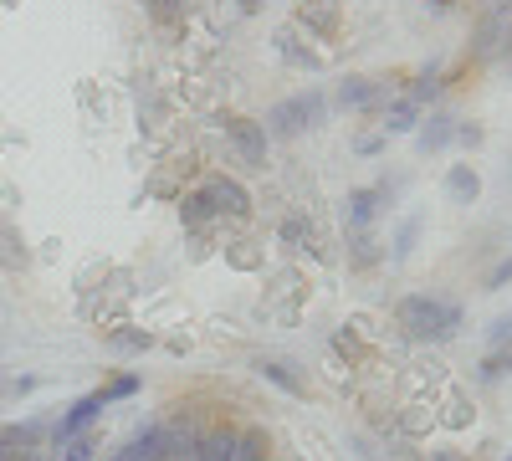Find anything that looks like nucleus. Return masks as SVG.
Returning <instances> with one entry per match:
<instances>
[{
	"mask_svg": "<svg viewBox=\"0 0 512 461\" xmlns=\"http://www.w3.org/2000/svg\"><path fill=\"white\" fill-rule=\"evenodd\" d=\"M108 405H103V390H93V395H82L67 415H62V421L52 426V436H57V446H67L72 436H82V431H88L93 421H98V415H103Z\"/></svg>",
	"mask_w": 512,
	"mask_h": 461,
	"instance_id": "obj_4",
	"label": "nucleus"
},
{
	"mask_svg": "<svg viewBox=\"0 0 512 461\" xmlns=\"http://www.w3.org/2000/svg\"><path fill=\"white\" fill-rule=\"evenodd\" d=\"M446 139H456V123L446 113H431V123L420 129V149H441Z\"/></svg>",
	"mask_w": 512,
	"mask_h": 461,
	"instance_id": "obj_11",
	"label": "nucleus"
},
{
	"mask_svg": "<svg viewBox=\"0 0 512 461\" xmlns=\"http://www.w3.org/2000/svg\"><path fill=\"white\" fill-rule=\"evenodd\" d=\"M456 139H461L466 149H477V144H482L487 134H482V123H461V129H456Z\"/></svg>",
	"mask_w": 512,
	"mask_h": 461,
	"instance_id": "obj_22",
	"label": "nucleus"
},
{
	"mask_svg": "<svg viewBox=\"0 0 512 461\" xmlns=\"http://www.w3.org/2000/svg\"><path fill=\"white\" fill-rule=\"evenodd\" d=\"M507 339H512V318H497V323H492V344L502 349Z\"/></svg>",
	"mask_w": 512,
	"mask_h": 461,
	"instance_id": "obj_23",
	"label": "nucleus"
},
{
	"mask_svg": "<svg viewBox=\"0 0 512 461\" xmlns=\"http://www.w3.org/2000/svg\"><path fill=\"white\" fill-rule=\"evenodd\" d=\"M395 318L405 328V339H415V344H451L461 333V303L431 298V292H410V298H400Z\"/></svg>",
	"mask_w": 512,
	"mask_h": 461,
	"instance_id": "obj_1",
	"label": "nucleus"
},
{
	"mask_svg": "<svg viewBox=\"0 0 512 461\" xmlns=\"http://www.w3.org/2000/svg\"><path fill=\"white\" fill-rule=\"evenodd\" d=\"M507 461H512V456H507Z\"/></svg>",
	"mask_w": 512,
	"mask_h": 461,
	"instance_id": "obj_27",
	"label": "nucleus"
},
{
	"mask_svg": "<svg viewBox=\"0 0 512 461\" xmlns=\"http://www.w3.org/2000/svg\"><path fill=\"white\" fill-rule=\"evenodd\" d=\"M221 129H226V139L236 144V154H241L246 170H267V129H262V123L241 118V113H226Z\"/></svg>",
	"mask_w": 512,
	"mask_h": 461,
	"instance_id": "obj_3",
	"label": "nucleus"
},
{
	"mask_svg": "<svg viewBox=\"0 0 512 461\" xmlns=\"http://www.w3.org/2000/svg\"><path fill=\"white\" fill-rule=\"evenodd\" d=\"M164 431V461H190V451H195V441H200V431L190 426V421H169V426H159Z\"/></svg>",
	"mask_w": 512,
	"mask_h": 461,
	"instance_id": "obj_7",
	"label": "nucleus"
},
{
	"mask_svg": "<svg viewBox=\"0 0 512 461\" xmlns=\"http://www.w3.org/2000/svg\"><path fill=\"white\" fill-rule=\"evenodd\" d=\"M431 6H436V11H446V6H456V0H431Z\"/></svg>",
	"mask_w": 512,
	"mask_h": 461,
	"instance_id": "obj_25",
	"label": "nucleus"
},
{
	"mask_svg": "<svg viewBox=\"0 0 512 461\" xmlns=\"http://www.w3.org/2000/svg\"><path fill=\"white\" fill-rule=\"evenodd\" d=\"M241 11H262V0H241Z\"/></svg>",
	"mask_w": 512,
	"mask_h": 461,
	"instance_id": "obj_24",
	"label": "nucleus"
},
{
	"mask_svg": "<svg viewBox=\"0 0 512 461\" xmlns=\"http://www.w3.org/2000/svg\"><path fill=\"white\" fill-rule=\"evenodd\" d=\"M139 390V374H123V380H113L108 390H103V405H113V400H128Z\"/></svg>",
	"mask_w": 512,
	"mask_h": 461,
	"instance_id": "obj_18",
	"label": "nucleus"
},
{
	"mask_svg": "<svg viewBox=\"0 0 512 461\" xmlns=\"http://www.w3.org/2000/svg\"><path fill=\"white\" fill-rule=\"evenodd\" d=\"M374 200H379V190H354L349 195V226H369L374 221Z\"/></svg>",
	"mask_w": 512,
	"mask_h": 461,
	"instance_id": "obj_14",
	"label": "nucleus"
},
{
	"mask_svg": "<svg viewBox=\"0 0 512 461\" xmlns=\"http://www.w3.org/2000/svg\"><path fill=\"white\" fill-rule=\"evenodd\" d=\"M502 374H512V339H507L497 354H487V364H482V380H487V385H497Z\"/></svg>",
	"mask_w": 512,
	"mask_h": 461,
	"instance_id": "obj_15",
	"label": "nucleus"
},
{
	"mask_svg": "<svg viewBox=\"0 0 512 461\" xmlns=\"http://www.w3.org/2000/svg\"><path fill=\"white\" fill-rule=\"evenodd\" d=\"M415 113H420V108H415L410 98L395 103L390 113H384V134H410V129H415Z\"/></svg>",
	"mask_w": 512,
	"mask_h": 461,
	"instance_id": "obj_13",
	"label": "nucleus"
},
{
	"mask_svg": "<svg viewBox=\"0 0 512 461\" xmlns=\"http://www.w3.org/2000/svg\"><path fill=\"white\" fill-rule=\"evenodd\" d=\"M338 103H344V108L374 103V82H369V77H344V82H338Z\"/></svg>",
	"mask_w": 512,
	"mask_h": 461,
	"instance_id": "obj_10",
	"label": "nucleus"
},
{
	"mask_svg": "<svg viewBox=\"0 0 512 461\" xmlns=\"http://www.w3.org/2000/svg\"><path fill=\"white\" fill-rule=\"evenodd\" d=\"M93 451H98V436L82 431V436H72V441L62 446V461H93Z\"/></svg>",
	"mask_w": 512,
	"mask_h": 461,
	"instance_id": "obj_17",
	"label": "nucleus"
},
{
	"mask_svg": "<svg viewBox=\"0 0 512 461\" xmlns=\"http://www.w3.org/2000/svg\"><path fill=\"white\" fill-rule=\"evenodd\" d=\"M297 21H303L308 31H323V36H338V11L333 0H308L303 11H297Z\"/></svg>",
	"mask_w": 512,
	"mask_h": 461,
	"instance_id": "obj_9",
	"label": "nucleus"
},
{
	"mask_svg": "<svg viewBox=\"0 0 512 461\" xmlns=\"http://www.w3.org/2000/svg\"><path fill=\"white\" fill-rule=\"evenodd\" d=\"M262 374H267V380H277L287 395H303V385H297L292 374H287V364H262Z\"/></svg>",
	"mask_w": 512,
	"mask_h": 461,
	"instance_id": "obj_19",
	"label": "nucleus"
},
{
	"mask_svg": "<svg viewBox=\"0 0 512 461\" xmlns=\"http://www.w3.org/2000/svg\"><path fill=\"white\" fill-rule=\"evenodd\" d=\"M205 200H210V211H216V216H246L251 211V195L236 180H226V175L205 180Z\"/></svg>",
	"mask_w": 512,
	"mask_h": 461,
	"instance_id": "obj_5",
	"label": "nucleus"
},
{
	"mask_svg": "<svg viewBox=\"0 0 512 461\" xmlns=\"http://www.w3.org/2000/svg\"><path fill=\"white\" fill-rule=\"evenodd\" d=\"M512 282V257H502L492 272H487V292H497V287H507Z\"/></svg>",
	"mask_w": 512,
	"mask_h": 461,
	"instance_id": "obj_21",
	"label": "nucleus"
},
{
	"mask_svg": "<svg viewBox=\"0 0 512 461\" xmlns=\"http://www.w3.org/2000/svg\"><path fill=\"white\" fill-rule=\"evenodd\" d=\"M236 441H241V431H231V426L200 431V441H195L190 461H236Z\"/></svg>",
	"mask_w": 512,
	"mask_h": 461,
	"instance_id": "obj_6",
	"label": "nucleus"
},
{
	"mask_svg": "<svg viewBox=\"0 0 512 461\" xmlns=\"http://www.w3.org/2000/svg\"><path fill=\"white\" fill-rule=\"evenodd\" d=\"M216 211H210V200H205V190H195V195H185L180 200V221H190V226H200V221H210Z\"/></svg>",
	"mask_w": 512,
	"mask_h": 461,
	"instance_id": "obj_16",
	"label": "nucleus"
},
{
	"mask_svg": "<svg viewBox=\"0 0 512 461\" xmlns=\"http://www.w3.org/2000/svg\"><path fill=\"white\" fill-rule=\"evenodd\" d=\"M318 123H323V93H313V88L272 108V134H277V139H292V134H303V129H318Z\"/></svg>",
	"mask_w": 512,
	"mask_h": 461,
	"instance_id": "obj_2",
	"label": "nucleus"
},
{
	"mask_svg": "<svg viewBox=\"0 0 512 461\" xmlns=\"http://www.w3.org/2000/svg\"><path fill=\"white\" fill-rule=\"evenodd\" d=\"M16 461H36V451H26V456H16Z\"/></svg>",
	"mask_w": 512,
	"mask_h": 461,
	"instance_id": "obj_26",
	"label": "nucleus"
},
{
	"mask_svg": "<svg viewBox=\"0 0 512 461\" xmlns=\"http://www.w3.org/2000/svg\"><path fill=\"white\" fill-rule=\"evenodd\" d=\"M415 231H420V221H405V226H400V236H395V262H405V257H410Z\"/></svg>",
	"mask_w": 512,
	"mask_h": 461,
	"instance_id": "obj_20",
	"label": "nucleus"
},
{
	"mask_svg": "<svg viewBox=\"0 0 512 461\" xmlns=\"http://www.w3.org/2000/svg\"><path fill=\"white\" fill-rule=\"evenodd\" d=\"M446 195L461 200V205H472V200L482 195V180H477L472 164H451V170H446Z\"/></svg>",
	"mask_w": 512,
	"mask_h": 461,
	"instance_id": "obj_8",
	"label": "nucleus"
},
{
	"mask_svg": "<svg viewBox=\"0 0 512 461\" xmlns=\"http://www.w3.org/2000/svg\"><path fill=\"white\" fill-rule=\"evenodd\" d=\"M267 451H272V436H267V431H241L236 461H267Z\"/></svg>",
	"mask_w": 512,
	"mask_h": 461,
	"instance_id": "obj_12",
	"label": "nucleus"
}]
</instances>
